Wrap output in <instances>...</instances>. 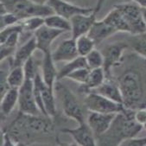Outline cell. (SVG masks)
Returning a JSON list of instances; mask_svg holds the SVG:
<instances>
[{
	"instance_id": "17",
	"label": "cell",
	"mask_w": 146,
	"mask_h": 146,
	"mask_svg": "<svg viewBox=\"0 0 146 146\" xmlns=\"http://www.w3.org/2000/svg\"><path fill=\"white\" fill-rule=\"evenodd\" d=\"M54 62L51 55V51L43 54L42 62V77L43 81L50 88L54 89V85L57 81L58 71L54 66Z\"/></svg>"
},
{
	"instance_id": "35",
	"label": "cell",
	"mask_w": 146,
	"mask_h": 146,
	"mask_svg": "<svg viewBox=\"0 0 146 146\" xmlns=\"http://www.w3.org/2000/svg\"><path fill=\"white\" fill-rule=\"evenodd\" d=\"M134 118L137 123L143 126L146 124V107H141L135 110Z\"/></svg>"
},
{
	"instance_id": "10",
	"label": "cell",
	"mask_w": 146,
	"mask_h": 146,
	"mask_svg": "<svg viewBox=\"0 0 146 146\" xmlns=\"http://www.w3.org/2000/svg\"><path fill=\"white\" fill-rule=\"evenodd\" d=\"M47 5L52 8L55 14L68 19H70L74 16L79 14H91L95 12L93 8L81 7L69 3L66 0H48Z\"/></svg>"
},
{
	"instance_id": "21",
	"label": "cell",
	"mask_w": 146,
	"mask_h": 146,
	"mask_svg": "<svg viewBox=\"0 0 146 146\" xmlns=\"http://www.w3.org/2000/svg\"><path fill=\"white\" fill-rule=\"evenodd\" d=\"M106 76L103 68L90 69V74L86 82L83 85H80V90L87 94L91 91H94L97 87L101 86L106 80Z\"/></svg>"
},
{
	"instance_id": "28",
	"label": "cell",
	"mask_w": 146,
	"mask_h": 146,
	"mask_svg": "<svg viewBox=\"0 0 146 146\" xmlns=\"http://www.w3.org/2000/svg\"><path fill=\"white\" fill-rule=\"evenodd\" d=\"M87 67L90 69H94V68H103L104 64V58L102 52L100 50L94 48L88 54L85 56Z\"/></svg>"
},
{
	"instance_id": "24",
	"label": "cell",
	"mask_w": 146,
	"mask_h": 146,
	"mask_svg": "<svg viewBox=\"0 0 146 146\" xmlns=\"http://www.w3.org/2000/svg\"><path fill=\"white\" fill-rule=\"evenodd\" d=\"M45 24L50 28L55 29V30H60L64 32L71 31L70 20L55 13L45 17Z\"/></svg>"
},
{
	"instance_id": "5",
	"label": "cell",
	"mask_w": 146,
	"mask_h": 146,
	"mask_svg": "<svg viewBox=\"0 0 146 146\" xmlns=\"http://www.w3.org/2000/svg\"><path fill=\"white\" fill-rule=\"evenodd\" d=\"M114 7L121 12L126 20L130 28V34L134 36L146 34V24L142 17L141 8L134 1H127L116 5Z\"/></svg>"
},
{
	"instance_id": "11",
	"label": "cell",
	"mask_w": 146,
	"mask_h": 146,
	"mask_svg": "<svg viewBox=\"0 0 146 146\" xmlns=\"http://www.w3.org/2000/svg\"><path fill=\"white\" fill-rule=\"evenodd\" d=\"M63 33L64 31H62L55 30V29L47 26L46 24H43L34 32V36L36 41L37 49L42 52V54L51 51L50 48L53 42Z\"/></svg>"
},
{
	"instance_id": "31",
	"label": "cell",
	"mask_w": 146,
	"mask_h": 146,
	"mask_svg": "<svg viewBox=\"0 0 146 146\" xmlns=\"http://www.w3.org/2000/svg\"><path fill=\"white\" fill-rule=\"evenodd\" d=\"M20 22V19L11 12H5L0 16V23H1V30L8 26L17 24Z\"/></svg>"
},
{
	"instance_id": "29",
	"label": "cell",
	"mask_w": 146,
	"mask_h": 146,
	"mask_svg": "<svg viewBox=\"0 0 146 146\" xmlns=\"http://www.w3.org/2000/svg\"><path fill=\"white\" fill-rule=\"evenodd\" d=\"M89 74H90L89 68H81L69 74L67 76V79H69L80 85H83L86 82L87 79H88Z\"/></svg>"
},
{
	"instance_id": "34",
	"label": "cell",
	"mask_w": 146,
	"mask_h": 146,
	"mask_svg": "<svg viewBox=\"0 0 146 146\" xmlns=\"http://www.w3.org/2000/svg\"><path fill=\"white\" fill-rule=\"evenodd\" d=\"M121 145L123 146H145L146 145V137H134L129 139L125 140Z\"/></svg>"
},
{
	"instance_id": "39",
	"label": "cell",
	"mask_w": 146,
	"mask_h": 146,
	"mask_svg": "<svg viewBox=\"0 0 146 146\" xmlns=\"http://www.w3.org/2000/svg\"><path fill=\"white\" fill-rule=\"evenodd\" d=\"M141 12H142V17H143V19L146 24V8H141Z\"/></svg>"
},
{
	"instance_id": "14",
	"label": "cell",
	"mask_w": 146,
	"mask_h": 146,
	"mask_svg": "<svg viewBox=\"0 0 146 146\" xmlns=\"http://www.w3.org/2000/svg\"><path fill=\"white\" fill-rule=\"evenodd\" d=\"M51 55L55 63L68 62L80 56L78 54L75 39L71 37L62 41L54 51L51 52Z\"/></svg>"
},
{
	"instance_id": "4",
	"label": "cell",
	"mask_w": 146,
	"mask_h": 146,
	"mask_svg": "<svg viewBox=\"0 0 146 146\" xmlns=\"http://www.w3.org/2000/svg\"><path fill=\"white\" fill-rule=\"evenodd\" d=\"M54 91L60 95L62 111L66 117L74 119L78 124L86 122L84 108L72 91L59 81L54 85Z\"/></svg>"
},
{
	"instance_id": "1",
	"label": "cell",
	"mask_w": 146,
	"mask_h": 146,
	"mask_svg": "<svg viewBox=\"0 0 146 146\" xmlns=\"http://www.w3.org/2000/svg\"><path fill=\"white\" fill-rule=\"evenodd\" d=\"M134 112L133 108L125 107L123 111L117 113L110 128L96 137L97 145L118 146L125 140L137 137L143 126L136 121Z\"/></svg>"
},
{
	"instance_id": "19",
	"label": "cell",
	"mask_w": 146,
	"mask_h": 146,
	"mask_svg": "<svg viewBox=\"0 0 146 146\" xmlns=\"http://www.w3.org/2000/svg\"><path fill=\"white\" fill-rule=\"evenodd\" d=\"M115 33H117V31L114 29L109 24H107L102 19L100 21L96 20L94 23L93 26L91 27L90 31L87 33V35L94 40V42H95L97 46L100 44L103 41H105L106 38L114 35Z\"/></svg>"
},
{
	"instance_id": "6",
	"label": "cell",
	"mask_w": 146,
	"mask_h": 146,
	"mask_svg": "<svg viewBox=\"0 0 146 146\" xmlns=\"http://www.w3.org/2000/svg\"><path fill=\"white\" fill-rule=\"evenodd\" d=\"M84 106L89 111L100 113H119L125 108L124 104L114 102L94 91L86 94Z\"/></svg>"
},
{
	"instance_id": "3",
	"label": "cell",
	"mask_w": 146,
	"mask_h": 146,
	"mask_svg": "<svg viewBox=\"0 0 146 146\" xmlns=\"http://www.w3.org/2000/svg\"><path fill=\"white\" fill-rule=\"evenodd\" d=\"M119 86L123 96L124 106L133 108L142 99L143 87L141 79L134 71L125 72L119 79Z\"/></svg>"
},
{
	"instance_id": "25",
	"label": "cell",
	"mask_w": 146,
	"mask_h": 146,
	"mask_svg": "<svg viewBox=\"0 0 146 146\" xmlns=\"http://www.w3.org/2000/svg\"><path fill=\"white\" fill-rule=\"evenodd\" d=\"M26 80L23 66L11 68L7 74V81L11 88L19 89Z\"/></svg>"
},
{
	"instance_id": "13",
	"label": "cell",
	"mask_w": 146,
	"mask_h": 146,
	"mask_svg": "<svg viewBox=\"0 0 146 146\" xmlns=\"http://www.w3.org/2000/svg\"><path fill=\"white\" fill-rule=\"evenodd\" d=\"M117 113H100L90 111L86 118L88 124L96 137L104 134L111 126Z\"/></svg>"
},
{
	"instance_id": "26",
	"label": "cell",
	"mask_w": 146,
	"mask_h": 146,
	"mask_svg": "<svg viewBox=\"0 0 146 146\" xmlns=\"http://www.w3.org/2000/svg\"><path fill=\"white\" fill-rule=\"evenodd\" d=\"M75 41H76V47H77L78 54L80 56L85 57L93 49H94L96 46L94 40L91 37H89V36L87 34L78 37Z\"/></svg>"
},
{
	"instance_id": "37",
	"label": "cell",
	"mask_w": 146,
	"mask_h": 146,
	"mask_svg": "<svg viewBox=\"0 0 146 146\" xmlns=\"http://www.w3.org/2000/svg\"><path fill=\"white\" fill-rule=\"evenodd\" d=\"M133 1L140 8H146V0H133Z\"/></svg>"
},
{
	"instance_id": "2",
	"label": "cell",
	"mask_w": 146,
	"mask_h": 146,
	"mask_svg": "<svg viewBox=\"0 0 146 146\" xmlns=\"http://www.w3.org/2000/svg\"><path fill=\"white\" fill-rule=\"evenodd\" d=\"M11 12L20 20L31 17H46L54 14V11L48 5H36L31 0H1V14Z\"/></svg>"
},
{
	"instance_id": "9",
	"label": "cell",
	"mask_w": 146,
	"mask_h": 146,
	"mask_svg": "<svg viewBox=\"0 0 146 146\" xmlns=\"http://www.w3.org/2000/svg\"><path fill=\"white\" fill-rule=\"evenodd\" d=\"M61 131L69 135L75 143L80 146L97 145L96 137L86 122L78 124L76 128H63Z\"/></svg>"
},
{
	"instance_id": "40",
	"label": "cell",
	"mask_w": 146,
	"mask_h": 146,
	"mask_svg": "<svg viewBox=\"0 0 146 146\" xmlns=\"http://www.w3.org/2000/svg\"><path fill=\"white\" fill-rule=\"evenodd\" d=\"M143 128H144V129H145V130H146V124H145V125H143Z\"/></svg>"
},
{
	"instance_id": "15",
	"label": "cell",
	"mask_w": 146,
	"mask_h": 146,
	"mask_svg": "<svg viewBox=\"0 0 146 146\" xmlns=\"http://www.w3.org/2000/svg\"><path fill=\"white\" fill-rule=\"evenodd\" d=\"M34 80L38 83L40 86L42 100L46 111V115L47 117L53 119L56 116V104H55V98H54L55 91L54 89L50 88L48 86L46 85L40 73L36 74Z\"/></svg>"
},
{
	"instance_id": "20",
	"label": "cell",
	"mask_w": 146,
	"mask_h": 146,
	"mask_svg": "<svg viewBox=\"0 0 146 146\" xmlns=\"http://www.w3.org/2000/svg\"><path fill=\"white\" fill-rule=\"evenodd\" d=\"M103 20L111 26L117 32H127L130 33V28L129 25L121 14V12L117 9L116 7H113L112 10H111L106 17L103 18Z\"/></svg>"
},
{
	"instance_id": "30",
	"label": "cell",
	"mask_w": 146,
	"mask_h": 146,
	"mask_svg": "<svg viewBox=\"0 0 146 146\" xmlns=\"http://www.w3.org/2000/svg\"><path fill=\"white\" fill-rule=\"evenodd\" d=\"M24 73H25V77L28 80H34L36 74L39 73L37 70V66L35 61V58L32 55L30 59H28L25 63L23 66Z\"/></svg>"
},
{
	"instance_id": "16",
	"label": "cell",
	"mask_w": 146,
	"mask_h": 146,
	"mask_svg": "<svg viewBox=\"0 0 146 146\" xmlns=\"http://www.w3.org/2000/svg\"><path fill=\"white\" fill-rule=\"evenodd\" d=\"M36 49H37V45L33 34L31 37H29V39L24 43L17 48L12 57L9 58L11 62V68L14 67L23 66L25 62L33 55Z\"/></svg>"
},
{
	"instance_id": "38",
	"label": "cell",
	"mask_w": 146,
	"mask_h": 146,
	"mask_svg": "<svg viewBox=\"0 0 146 146\" xmlns=\"http://www.w3.org/2000/svg\"><path fill=\"white\" fill-rule=\"evenodd\" d=\"M31 1L36 5H47L48 3V0H31Z\"/></svg>"
},
{
	"instance_id": "22",
	"label": "cell",
	"mask_w": 146,
	"mask_h": 146,
	"mask_svg": "<svg viewBox=\"0 0 146 146\" xmlns=\"http://www.w3.org/2000/svg\"><path fill=\"white\" fill-rule=\"evenodd\" d=\"M18 89L10 88L3 97H1V116L5 119L11 113L17 105H18Z\"/></svg>"
},
{
	"instance_id": "36",
	"label": "cell",
	"mask_w": 146,
	"mask_h": 146,
	"mask_svg": "<svg viewBox=\"0 0 146 146\" xmlns=\"http://www.w3.org/2000/svg\"><path fill=\"white\" fill-rule=\"evenodd\" d=\"M106 0H97V3H96V6L94 8V11L96 14H98L100 12V11L103 8L105 3H106Z\"/></svg>"
},
{
	"instance_id": "12",
	"label": "cell",
	"mask_w": 146,
	"mask_h": 146,
	"mask_svg": "<svg viewBox=\"0 0 146 146\" xmlns=\"http://www.w3.org/2000/svg\"><path fill=\"white\" fill-rule=\"evenodd\" d=\"M96 13L91 14H79L71 17V37L77 39L78 37L86 35L89 32L94 23L96 21Z\"/></svg>"
},
{
	"instance_id": "23",
	"label": "cell",
	"mask_w": 146,
	"mask_h": 146,
	"mask_svg": "<svg viewBox=\"0 0 146 146\" xmlns=\"http://www.w3.org/2000/svg\"><path fill=\"white\" fill-rule=\"evenodd\" d=\"M81 68H88L86 64V58L84 56H78L75 59L66 62V64H64L63 67L58 71L57 81H60L61 80L67 78L69 74Z\"/></svg>"
},
{
	"instance_id": "33",
	"label": "cell",
	"mask_w": 146,
	"mask_h": 146,
	"mask_svg": "<svg viewBox=\"0 0 146 146\" xmlns=\"http://www.w3.org/2000/svg\"><path fill=\"white\" fill-rule=\"evenodd\" d=\"M10 69L8 70V69H4L3 67L1 68V73H0V78H1V83H0V86H1V95H0V97H3L4 94L11 88L7 81V74Z\"/></svg>"
},
{
	"instance_id": "27",
	"label": "cell",
	"mask_w": 146,
	"mask_h": 146,
	"mask_svg": "<svg viewBox=\"0 0 146 146\" xmlns=\"http://www.w3.org/2000/svg\"><path fill=\"white\" fill-rule=\"evenodd\" d=\"M20 24L23 27V32L34 34V32L45 24V17H31L20 20Z\"/></svg>"
},
{
	"instance_id": "32",
	"label": "cell",
	"mask_w": 146,
	"mask_h": 146,
	"mask_svg": "<svg viewBox=\"0 0 146 146\" xmlns=\"http://www.w3.org/2000/svg\"><path fill=\"white\" fill-rule=\"evenodd\" d=\"M132 48L137 54L146 58V37L137 40L132 44Z\"/></svg>"
},
{
	"instance_id": "41",
	"label": "cell",
	"mask_w": 146,
	"mask_h": 146,
	"mask_svg": "<svg viewBox=\"0 0 146 146\" xmlns=\"http://www.w3.org/2000/svg\"><path fill=\"white\" fill-rule=\"evenodd\" d=\"M127 1H133V0H127Z\"/></svg>"
},
{
	"instance_id": "7",
	"label": "cell",
	"mask_w": 146,
	"mask_h": 146,
	"mask_svg": "<svg viewBox=\"0 0 146 146\" xmlns=\"http://www.w3.org/2000/svg\"><path fill=\"white\" fill-rule=\"evenodd\" d=\"M18 93L19 112L27 115H43L35 99L34 80L26 79L24 83L18 89Z\"/></svg>"
},
{
	"instance_id": "8",
	"label": "cell",
	"mask_w": 146,
	"mask_h": 146,
	"mask_svg": "<svg viewBox=\"0 0 146 146\" xmlns=\"http://www.w3.org/2000/svg\"><path fill=\"white\" fill-rule=\"evenodd\" d=\"M127 47L128 45L125 42H114L106 46L102 49L101 52L104 58L103 69L106 78H110L111 69L120 62L124 51Z\"/></svg>"
},
{
	"instance_id": "18",
	"label": "cell",
	"mask_w": 146,
	"mask_h": 146,
	"mask_svg": "<svg viewBox=\"0 0 146 146\" xmlns=\"http://www.w3.org/2000/svg\"><path fill=\"white\" fill-rule=\"evenodd\" d=\"M94 92H96L114 102L124 104L123 96L119 88V83L110 78H106L103 84L97 87L96 89H94Z\"/></svg>"
}]
</instances>
